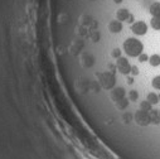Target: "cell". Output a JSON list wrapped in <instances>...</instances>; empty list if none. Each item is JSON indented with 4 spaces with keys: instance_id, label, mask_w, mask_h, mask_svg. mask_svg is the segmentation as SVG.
<instances>
[{
    "instance_id": "6da1fadb",
    "label": "cell",
    "mask_w": 160,
    "mask_h": 159,
    "mask_svg": "<svg viewBox=\"0 0 160 159\" xmlns=\"http://www.w3.org/2000/svg\"><path fill=\"white\" fill-rule=\"evenodd\" d=\"M122 48L125 51V53L129 56V57H139L142 51H144V46L142 43L136 38H129L124 42L122 44Z\"/></svg>"
},
{
    "instance_id": "7a4b0ae2",
    "label": "cell",
    "mask_w": 160,
    "mask_h": 159,
    "mask_svg": "<svg viewBox=\"0 0 160 159\" xmlns=\"http://www.w3.org/2000/svg\"><path fill=\"white\" fill-rule=\"evenodd\" d=\"M98 80H100V82L101 85L106 89V90H110L115 85V74L111 73V72H102V73H98Z\"/></svg>"
},
{
    "instance_id": "3957f363",
    "label": "cell",
    "mask_w": 160,
    "mask_h": 159,
    "mask_svg": "<svg viewBox=\"0 0 160 159\" xmlns=\"http://www.w3.org/2000/svg\"><path fill=\"white\" fill-rule=\"evenodd\" d=\"M135 121L138 125L140 126H146L150 124V117H149V112L144 111V110H139L135 112Z\"/></svg>"
},
{
    "instance_id": "277c9868",
    "label": "cell",
    "mask_w": 160,
    "mask_h": 159,
    "mask_svg": "<svg viewBox=\"0 0 160 159\" xmlns=\"http://www.w3.org/2000/svg\"><path fill=\"white\" fill-rule=\"evenodd\" d=\"M116 67H117V69L121 72L122 74H128V73L131 72V66H130L129 61H128L126 58H124V57L117 58V61H116Z\"/></svg>"
},
{
    "instance_id": "5b68a950",
    "label": "cell",
    "mask_w": 160,
    "mask_h": 159,
    "mask_svg": "<svg viewBox=\"0 0 160 159\" xmlns=\"http://www.w3.org/2000/svg\"><path fill=\"white\" fill-rule=\"evenodd\" d=\"M131 32L136 35H145L146 32H148V25L145 22L142 20H138L135 23H132L131 25Z\"/></svg>"
},
{
    "instance_id": "8992f818",
    "label": "cell",
    "mask_w": 160,
    "mask_h": 159,
    "mask_svg": "<svg viewBox=\"0 0 160 159\" xmlns=\"http://www.w3.org/2000/svg\"><path fill=\"white\" fill-rule=\"evenodd\" d=\"M124 97H125V90L122 87H116V89H113L111 91V99L115 102L118 101V100H121V99H124Z\"/></svg>"
},
{
    "instance_id": "52a82bcc",
    "label": "cell",
    "mask_w": 160,
    "mask_h": 159,
    "mask_svg": "<svg viewBox=\"0 0 160 159\" xmlns=\"http://www.w3.org/2000/svg\"><path fill=\"white\" fill-rule=\"evenodd\" d=\"M108 30L111 33H120L122 30V24L118 20H111L108 23Z\"/></svg>"
},
{
    "instance_id": "ba28073f",
    "label": "cell",
    "mask_w": 160,
    "mask_h": 159,
    "mask_svg": "<svg viewBox=\"0 0 160 159\" xmlns=\"http://www.w3.org/2000/svg\"><path fill=\"white\" fill-rule=\"evenodd\" d=\"M129 17H130V13L125 8L124 9H118L116 12V20H118V22H126L129 19Z\"/></svg>"
},
{
    "instance_id": "9c48e42d",
    "label": "cell",
    "mask_w": 160,
    "mask_h": 159,
    "mask_svg": "<svg viewBox=\"0 0 160 159\" xmlns=\"http://www.w3.org/2000/svg\"><path fill=\"white\" fill-rule=\"evenodd\" d=\"M149 117H150V124H154V125H159L160 124V114H159V111H155V110L149 111Z\"/></svg>"
},
{
    "instance_id": "30bf717a",
    "label": "cell",
    "mask_w": 160,
    "mask_h": 159,
    "mask_svg": "<svg viewBox=\"0 0 160 159\" xmlns=\"http://www.w3.org/2000/svg\"><path fill=\"white\" fill-rule=\"evenodd\" d=\"M149 13H150L152 17H160V3H159V2L151 3L150 8H149Z\"/></svg>"
},
{
    "instance_id": "8fae6325",
    "label": "cell",
    "mask_w": 160,
    "mask_h": 159,
    "mask_svg": "<svg viewBox=\"0 0 160 159\" xmlns=\"http://www.w3.org/2000/svg\"><path fill=\"white\" fill-rule=\"evenodd\" d=\"M128 106H129V100L125 99V97L121 99V100H118V101H116V107L120 109V110H125Z\"/></svg>"
},
{
    "instance_id": "7c38bea8",
    "label": "cell",
    "mask_w": 160,
    "mask_h": 159,
    "mask_svg": "<svg viewBox=\"0 0 160 159\" xmlns=\"http://www.w3.org/2000/svg\"><path fill=\"white\" fill-rule=\"evenodd\" d=\"M149 63H150L152 67H158V66H160V56H159V54H152V56H150V58H149Z\"/></svg>"
},
{
    "instance_id": "4fadbf2b",
    "label": "cell",
    "mask_w": 160,
    "mask_h": 159,
    "mask_svg": "<svg viewBox=\"0 0 160 159\" xmlns=\"http://www.w3.org/2000/svg\"><path fill=\"white\" fill-rule=\"evenodd\" d=\"M146 100H148L151 105H155V104H158V102H159V96H158L155 92H150V94H148Z\"/></svg>"
},
{
    "instance_id": "5bb4252c",
    "label": "cell",
    "mask_w": 160,
    "mask_h": 159,
    "mask_svg": "<svg viewBox=\"0 0 160 159\" xmlns=\"http://www.w3.org/2000/svg\"><path fill=\"white\" fill-rule=\"evenodd\" d=\"M150 24L155 30H160V17H152V19L150 20Z\"/></svg>"
},
{
    "instance_id": "9a60e30c",
    "label": "cell",
    "mask_w": 160,
    "mask_h": 159,
    "mask_svg": "<svg viewBox=\"0 0 160 159\" xmlns=\"http://www.w3.org/2000/svg\"><path fill=\"white\" fill-rule=\"evenodd\" d=\"M140 107H141V110H144V111H151L152 110V105L148 101V100H145V101H142L141 104H140Z\"/></svg>"
},
{
    "instance_id": "2e32d148",
    "label": "cell",
    "mask_w": 160,
    "mask_h": 159,
    "mask_svg": "<svg viewBox=\"0 0 160 159\" xmlns=\"http://www.w3.org/2000/svg\"><path fill=\"white\" fill-rule=\"evenodd\" d=\"M151 85L154 89L156 90H160V76H156L152 78V81H151Z\"/></svg>"
},
{
    "instance_id": "e0dca14e",
    "label": "cell",
    "mask_w": 160,
    "mask_h": 159,
    "mask_svg": "<svg viewBox=\"0 0 160 159\" xmlns=\"http://www.w3.org/2000/svg\"><path fill=\"white\" fill-rule=\"evenodd\" d=\"M129 97H130V101H136V100L139 99V94H138V91H135V90L130 91Z\"/></svg>"
},
{
    "instance_id": "ac0fdd59",
    "label": "cell",
    "mask_w": 160,
    "mask_h": 159,
    "mask_svg": "<svg viewBox=\"0 0 160 159\" xmlns=\"http://www.w3.org/2000/svg\"><path fill=\"white\" fill-rule=\"evenodd\" d=\"M111 56H112L113 58H120V57H121V51H120L118 48H115V49L111 52Z\"/></svg>"
},
{
    "instance_id": "d6986e66",
    "label": "cell",
    "mask_w": 160,
    "mask_h": 159,
    "mask_svg": "<svg viewBox=\"0 0 160 159\" xmlns=\"http://www.w3.org/2000/svg\"><path fill=\"white\" fill-rule=\"evenodd\" d=\"M122 119L125 120V123L128 124V123H130V121L132 120V114H131V112H126V114L122 116Z\"/></svg>"
},
{
    "instance_id": "ffe728a7",
    "label": "cell",
    "mask_w": 160,
    "mask_h": 159,
    "mask_svg": "<svg viewBox=\"0 0 160 159\" xmlns=\"http://www.w3.org/2000/svg\"><path fill=\"white\" fill-rule=\"evenodd\" d=\"M149 56L146 54V53H141L140 56H139V62H141V63H144V62H146V61H149Z\"/></svg>"
},
{
    "instance_id": "44dd1931",
    "label": "cell",
    "mask_w": 160,
    "mask_h": 159,
    "mask_svg": "<svg viewBox=\"0 0 160 159\" xmlns=\"http://www.w3.org/2000/svg\"><path fill=\"white\" fill-rule=\"evenodd\" d=\"M131 73H132L134 76L139 74V68H138L136 66H131Z\"/></svg>"
},
{
    "instance_id": "7402d4cb",
    "label": "cell",
    "mask_w": 160,
    "mask_h": 159,
    "mask_svg": "<svg viewBox=\"0 0 160 159\" xmlns=\"http://www.w3.org/2000/svg\"><path fill=\"white\" fill-rule=\"evenodd\" d=\"M132 82H134V80H132V78H129V80H128V84H130V85H131Z\"/></svg>"
},
{
    "instance_id": "603a6c76",
    "label": "cell",
    "mask_w": 160,
    "mask_h": 159,
    "mask_svg": "<svg viewBox=\"0 0 160 159\" xmlns=\"http://www.w3.org/2000/svg\"><path fill=\"white\" fill-rule=\"evenodd\" d=\"M159 102H160V95H159Z\"/></svg>"
},
{
    "instance_id": "cb8c5ba5",
    "label": "cell",
    "mask_w": 160,
    "mask_h": 159,
    "mask_svg": "<svg viewBox=\"0 0 160 159\" xmlns=\"http://www.w3.org/2000/svg\"><path fill=\"white\" fill-rule=\"evenodd\" d=\"M159 114H160V111H159Z\"/></svg>"
}]
</instances>
